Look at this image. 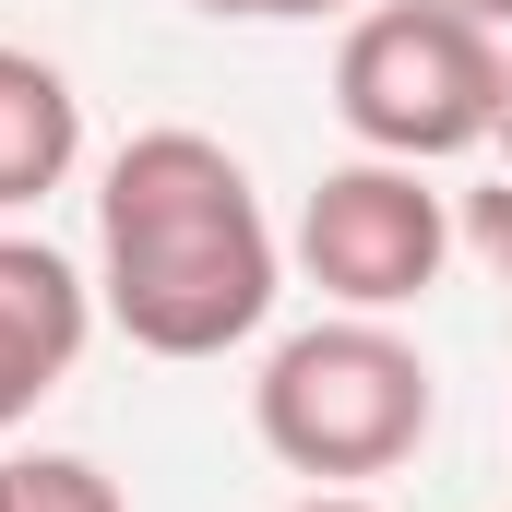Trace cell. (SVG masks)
Segmentation results:
<instances>
[{
    "label": "cell",
    "mask_w": 512,
    "mask_h": 512,
    "mask_svg": "<svg viewBox=\"0 0 512 512\" xmlns=\"http://www.w3.org/2000/svg\"><path fill=\"white\" fill-rule=\"evenodd\" d=\"M274 227L215 131H131L96 191V298L143 358H227L274 310Z\"/></svg>",
    "instance_id": "6da1fadb"
},
{
    "label": "cell",
    "mask_w": 512,
    "mask_h": 512,
    "mask_svg": "<svg viewBox=\"0 0 512 512\" xmlns=\"http://www.w3.org/2000/svg\"><path fill=\"white\" fill-rule=\"evenodd\" d=\"M429 417H441V382H429V358L393 334L382 310H334V322L286 334V346L262 358V382H251L262 453H274L286 477H322V489L393 477V465L429 441Z\"/></svg>",
    "instance_id": "7a4b0ae2"
},
{
    "label": "cell",
    "mask_w": 512,
    "mask_h": 512,
    "mask_svg": "<svg viewBox=\"0 0 512 512\" xmlns=\"http://www.w3.org/2000/svg\"><path fill=\"white\" fill-rule=\"evenodd\" d=\"M334 108L346 131L393 155V167H441V155H477L501 131V36L465 24L453 0H382L346 24L334 48Z\"/></svg>",
    "instance_id": "3957f363"
},
{
    "label": "cell",
    "mask_w": 512,
    "mask_h": 512,
    "mask_svg": "<svg viewBox=\"0 0 512 512\" xmlns=\"http://www.w3.org/2000/svg\"><path fill=\"white\" fill-rule=\"evenodd\" d=\"M441 262H453V203L393 155L322 167V191L298 203V274L334 310H417Z\"/></svg>",
    "instance_id": "277c9868"
},
{
    "label": "cell",
    "mask_w": 512,
    "mask_h": 512,
    "mask_svg": "<svg viewBox=\"0 0 512 512\" xmlns=\"http://www.w3.org/2000/svg\"><path fill=\"white\" fill-rule=\"evenodd\" d=\"M84 334H96V286L48 239H0V429H24L48 393L72 382Z\"/></svg>",
    "instance_id": "5b68a950"
},
{
    "label": "cell",
    "mask_w": 512,
    "mask_h": 512,
    "mask_svg": "<svg viewBox=\"0 0 512 512\" xmlns=\"http://www.w3.org/2000/svg\"><path fill=\"white\" fill-rule=\"evenodd\" d=\"M72 155H84V96H72V72L36 60V48H0V215L48 203V191L72 179Z\"/></svg>",
    "instance_id": "8992f818"
},
{
    "label": "cell",
    "mask_w": 512,
    "mask_h": 512,
    "mask_svg": "<svg viewBox=\"0 0 512 512\" xmlns=\"http://www.w3.org/2000/svg\"><path fill=\"white\" fill-rule=\"evenodd\" d=\"M12 512H131V501H120V477L84 465V453H24L12 465Z\"/></svg>",
    "instance_id": "52a82bcc"
},
{
    "label": "cell",
    "mask_w": 512,
    "mask_h": 512,
    "mask_svg": "<svg viewBox=\"0 0 512 512\" xmlns=\"http://www.w3.org/2000/svg\"><path fill=\"white\" fill-rule=\"evenodd\" d=\"M453 239L489 262V286H512V167H501V179H477V191L453 203Z\"/></svg>",
    "instance_id": "ba28073f"
},
{
    "label": "cell",
    "mask_w": 512,
    "mask_h": 512,
    "mask_svg": "<svg viewBox=\"0 0 512 512\" xmlns=\"http://www.w3.org/2000/svg\"><path fill=\"white\" fill-rule=\"evenodd\" d=\"M191 12H227V24H310V12H346V0H191Z\"/></svg>",
    "instance_id": "9c48e42d"
},
{
    "label": "cell",
    "mask_w": 512,
    "mask_h": 512,
    "mask_svg": "<svg viewBox=\"0 0 512 512\" xmlns=\"http://www.w3.org/2000/svg\"><path fill=\"white\" fill-rule=\"evenodd\" d=\"M298 512H382V501H358V489H310Z\"/></svg>",
    "instance_id": "30bf717a"
},
{
    "label": "cell",
    "mask_w": 512,
    "mask_h": 512,
    "mask_svg": "<svg viewBox=\"0 0 512 512\" xmlns=\"http://www.w3.org/2000/svg\"><path fill=\"white\" fill-rule=\"evenodd\" d=\"M453 12H465V24H489V36L512 24V0H453Z\"/></svg>",
    "instance_id": "8fae6325"
},
{
    "label": "cell",
    "mask_w": 512,
    "mask_h": 512,
    "mask_svg": "<svg viewBox=\"0 0 512 512\" xmlns=\"http://www.w3.org/2000/svg\"><path fill=\"white\" fill-rule=\"evenodd\" d=\"M489 143H501V155H512V60H501V131H489Z\"/></svg>",
    "instance_id": "7c38bea8"
},
{
    "label": "cell",
    "mask_w": 512,
    "mask_h": 512,
    "mask_svg": "<svg viewBox=\"0 0 512 512\" xmlns=\"http://www.w3.org/2000/svg\"><path fill=\"white\" fill-rule=\"evenodd\" d=\"M0 512H12V465H0Z\"/></svg>",
    "instance_id": "4fadbf2b"
}]
</instances>
